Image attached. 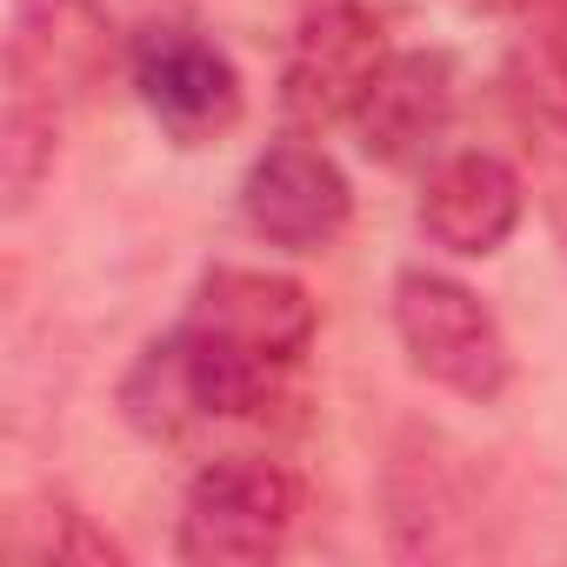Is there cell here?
Wrapping results in <instances>:
<instances>
[{
	"label": "cell",
	"mask_w": 567,
	"mask_h": 567,
	"mask_svg": "<svg viewBox=\"0 0 567 567\" xmlns=\"http://www.w3.org/2000/svg\"><path fill=\"white\" fill-rule=\"evenodd\" d=\"M288 374L295 368H267V361L181 321L174 334H161L134 354V368L121 381V414L154 447H187L214 427L267 421V408L288 401Z\"/></svg>",
	"instance_id": "6da1fadb"
},
{
	"label": "cell",
	"mask_w": 567,
	"mask_h": 567,
	"mask_svg": "<svg viewBox=\"0 0 567 567\" xmlns=\"http://www.w3.org/2000/svg\"><path fill=\"white\" fill-rule=\"evenodd\" d=\"M301 481L267 454H214L181 501L174 554L200 567H260L295 540Z\"/></svg>",
	"instance_id": "7a4b0ae2"
},
{
	"label": "cell",
	"mask_w": 567,
	"mask_h": 567,
	"mask_svg": "<svg viewBox=\"0 0 567 567\" xmlns=\"http://www.w3.org/2000/svg\"><path fill=\"white\" fill-rule=\"evenodd\" d=\"M394 334L408 348V368L461 401H501L514 381L501 321L454 274H434V267L394 274Z\"/></svg>",
	"instance_id": "3957f363"
},
{
	"label": "cell",
	"mask_w": 567,
	"mask_h": 567,
	"mask_svg": "<svg viewBox=\"0 0 567 567\" xmlns=\"http://www.w3.org/2000/svg\"><path fill=\"white\" fill-rule=\"evenodd\" d=\"M388 61L394 48L368 0H321L288 48V68H280V114L308 134H328L368 107Z\"/></svg>",
	"instance_id": "277c9868"
},
{
	"label": "cell",
	"mask_w": 567,
	"mask_h": 567,
	"mask_svg": "<svg viewBox=\"0 0 567 567\" xmlns=\"http://www.w3.org/2000/svg\"><path fill=\"white\" fill-rule=\"evenodd\" d=\"M127 81L154 127L181 147H207L240 121V68L227 61L220 41H207L187 21L141 28L127 41Z\"/></svg>",
	"instance_id": "5b68a950"
},
{
	"label": "cell",
	"mask_w": 567,
	"mask_h": 567,
	"mask_svg": "<svg viewBox=\"0 0 567 567\" xmlns=\"http://www.w3.org/2000/svg\"><path fill=\"white\" fill-rule=\"evenodd\" d=\"M354 214V187L334 167V154H321L315 141H274L267 154H254L247 181H240V220L288 254H321L328 240H341Z\"/></svg>",
	"instance_id": "8992f818"
},
{
	"label": "cell",
	"mask_w": 567,
	"mask_h": 567,
	"mask_svg": "<svg viewBox=\"0 0 567 567\" xmlns=\"http://www.w3.org/2000/svg\"><path fill=\"white\" fill-rule=\"evenodd\" d=\"M181 321L267 361V368H301L315 348V328H321L301 280L267 274V267H207Z\"/></svg>",
	"instance_id": "52a82bcc"
},
{
	"label": "cell",
	"mask_w": 567,
	"mask_h": 567,
	"mask_svg": "<svg viewBox=\"0 0 567 567\" xmlns=\"http://www.w3.org/2000/svg\"><path fill=\"white\" fill-rule=\"evenodd\" d=\"M114 61V28L101 0H14L8 28V94L41 107H74Z\"/></svg>",
	"instance_id": "ba28073f"
},
{
	"label": "cell",
	"mask_w": 567,
	"mask_h": 567,
	"mask_svg": "<svg viewBox=\"0 0 567 567\" xmlns=\"http://www.w3.org/2000/svg\"><path fill=\"white\" fill-rule=\"evenodd\" d=\"M520 214H527L520 174H514L501 154H481V147L447 154V161L427 174V187H421V234H427L434 247L461 254V260L501 254V247L514 240Z\"/></svg>",
	"instance_id": "9c48e42d"
},
{
	"label": "cell",
	"mask_w": 567,
	"mask_h": 567,
	"mask_svg": "<svg viewBox=\"0 0 567 567\" xmlns=\"http://www.w3.org/2000/svg\"><path fill=\"white\" fill-rule=\"evenodd\" d=\"M454 107H461V74L441 48H414V54H394L368 94V107L354 114V134L374 161L388 167H414L441 147V134L454 127Z\"/></svg>",
	"instance_id": "30bf717a"
},
{
	"label": "cell",
	"mask_w": 567,
	"mask_h": 567,
	"mask_svg": "<svg viewBox=\"0 0 567 567\" xmlns=\"http://www.w3.org/2000/svg\"><path fill=\"white\" fill-rule=\"evenodd\" d=\"M381 494H388V547L401 560H467L481 547V514L467 501V481L434 441L401 447Z\"/></svg>",
	"instance_id": "8fae6325"
},
{
	"label": "cell",
	"mask_w": 567,
	"mask_h": 567,
	"mask_svg": "<svg viewBox=\"0 0 567 567\" xmlns=\"http://www.w3.org/2000/svg\"><path fill=\"white\" fill-rule=\"evenodd\" d=\"M8 554L28 560V567H54V560H87V567H121V540L94 527V514H81L74 501L61 494H41V501H21L8 514Z\"/></svg>",
	"instance_id": "7c38bea8"
},
{
	"label": "cell",
	"mask_w": 567,
	"mask_h": 567,
	"mask_svg": "<svg viewBox=\"0 0 567 567\" xmlns=\"http://www.w3.org/2000/svg\"><path fill=\"white\" fill-rule=\"evenodd\" d=\"M54 161H61V107L8 94V114H0V194H8V214L34 207Z\"/></svg>",
	"instance_id": "4fadbf2b"
}]
</instances>
